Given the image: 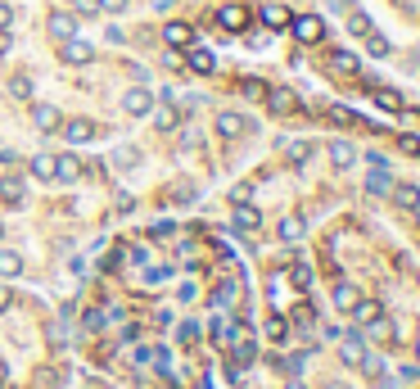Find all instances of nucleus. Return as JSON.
I'll return each mask as SVG.
<instances>
[{"label":"nucleus","instance_id":"f257e3e1","mask_svg":"<svg viewBox=\"0 0 420 389\" xmlns=\"http://www.w3.org/2000/svg\"><path fill=\"white\" fill-rule=\"evenodd\" d=\"M122 109H127L131 118H145L154 109V91H145V87H136V91H127L122 95Z\"/></svg>","mask_w":420,"mask_h":389},{"label":"nucleus","instance_id":"f03ea898","mask_svg":"<svg viewBox=\"0 0 420 389\" xmlns=\"http://www.w3.org/2000/svg\"><path fill=\"white\" fill-rule=\"evenodd\" d=\"M294 32H299V41H303V45H316L321 36H326V23H321L316 14H303L299 23H294Z\"/></svg>","mask_w":420,"mask_h":389},{"label":"nucleus","instance_id":"7ed1b4c3","mask_svg":"<svg viewBox=\"0 0 420 389\" xmlns=\"http://www.w3.org/2000/svg\"><path fill=\"white\" fill-rule=\"evenodd\" d=\"M217 23H221V32H244V28H249V9H244V5H226L217 14Z\"/></svg>","mask_w":420,"mask_h":389},{"label":"nucleus","instance_id":"20e7f679","mask_svg":"<svg viewBox=\"0 0 420 389\" xmlns=\"http://www.w3.org/2000/svg\"><path fill=\"white\" fill-rule=\"evenodd\" d=\"M339 358L348 362V367H362V358H366V339L357 335V331H353V335H343V349H339Z\"/></svg>","mask_w":420,"mask_h":389},{"label":"nucleus","instance_id":"39448f33","mask_svg":"<svg viewBox=\"0 0 420 389\" xmlns=\"http://www.w3.org/2000/svg\"><path fill=\"white\" fill-rule=\"evenodd\" d=\"M77 177H82L77 154H59V159H55V181H77Z\"/></svg>","mask_w":420,"mask_h":389},{"label":"nucleus","instance_id":"423d86ee","mask_svg":"<svg viewBox=\"0 0 420 389\" xmlns=\"http://www.w3.org/2000/svg\"><path fill=\"white\" fill-rule=\"evenodd\" d=\"M32 123L41 127V131H55L59 123H64V118H59V109H55V104H36V109H32Z\"/></svg>","mask_w":420,"mask_h":389},{"label":"nucleus","instance_id":"0eeeda50","mask_svg":"<svg viewBox=\"0 0 420 389\" xmlns=\"http://www.w3.org/2000/svg\"><path fill=\"white\" fill-rule=\"evenodd\" d=\"M217 131H221V136H244V131H249V118H240V114H217Z\"/></svg>","mask_w":420,"mask_h":389},{"label":"nucleus","instance_id":"6e6552de","mask_svg":"<svg viewBox=\"0 0 420 389\" xmlns=\"http://www.w3.org/2000/svg\"><path fill=\"white\" fill-rule=\"evenodd\" d=\"M50 36H55V41L77 36V18H72V14H50Z\"/></svg>","mask_w":420,"mask_h":389},{"label":"nucleus","instance_id":"1a4fd4ad","mask_svg":"<svg viewBox=\"0 0 420 389\" xmlns=\"http://www.w3.org/2000/svg\"><path fill=\"white\" fill-rule=\"evenodd\" d=\"M330 163H335V168H353V159H357V150H353V145L348 141H330Z\"/></svg>","mask_w":420,"mask_h":389},{"label":"nucleus","instance_id":"9d476101","mask_svg":"<svg viewBox=\"0 0 420 389\" xmlns=\"http://www.w3.org/2000/svg\"><path fill=\"white\" fill-rule=\"evenodd\" d=\"M262 23H267V28H289V9L285 5H276V0H271V5H262Z\"/></svg>","mask_w":420,"mask_h":389},{"label":"nucleus","instance_id":"9b49d317","mask_svg":"<svg viewBox=\"0 0 420 389\" xmlns=\"http://www.w3.org/2000/svg\"><path fill=\"white\" fill-rule=\"evenodd\" d=\"M64 59H68V64H91V45L77 41V36H68V41H64Z\"/></svg>","mask_w":420,"mask_h":389},{"label":"nucleus","instance_id":"f8f14e48","mask_svg":"<svg viewBox=\"0 0 420 389\" xmlns=\"http://www.w3.org/2000/svg\"><path fill=\"white\" fill-rule=\"evenodd\" d=\"M145 118H154V127H158V131H172V127H177V109H172V104H154Z\"/></svg>","mask_w":420,"mask_h":389},{"label":"nucleus","instance_id":"ddd939ff","mask_svg":"<svg viewBox=\"0 0 420 389\" xmlns=\"http://www.w3.org/2000/svg\"><path fill=\"white\" fill-rule=\"evenodd\" d=\"M236 226H240V231H253V226H262V213H258L253 204H236Z\"/></svg>","mask_w":420,"mask_h":389},{"label":"nucleus","instance_id":"4468645a","mask_svg":"<svg viewBox=\"0 0 420 389\" xmlns=\"http://www.w3.org/2000/svg\"><path fill=\"white\" fill-rule=\"evenodd\" d=\"M185 59H190V68L204 72V77H208V72H217V55H213V50H190Z\"/></svg>","mask_w":420,"mask_h":389},{"label":"nucleus","instance_id":"2eb2a0df","mask_svg":"<svg viewBox=\"0 0 420 389\" xmlns=\"http://www.w3.org/2000/svg\"><path fill=\"white\" fill-rule=\"evenodd\" d=\"M0 199H5L9 209H18V204H23V181L18 177H5V181H0Z\"/></svg>","mask_w":420,"mask_h":389},{"label":"nucleus","instance_id":"dca6fc26","mask_svg":"<svg viewBox=\"0 0 420 389\" xmlns=\"http://www.w3.org/2000/svg\"><path fill=\"white\" fill-rule=\"evenodd\" d=\"M36 181H55V154H36V159L28 163Z\"/></svg>","mask_w":420,"mask_h":389},{"label":"nucleus","instance_id":"f3484780","mask_svg":"<svg viewBox=\"0 0 420 389\" xmlns=\"http://www.w3.org/2000/svg\"><path fill=\"white\" fill-rule=\"evenodd\" d=\"M163 36H167V45H190L194 41V28H185V23H167Z\"/></svg>","mask_w":420,"mask_h":389},{"label":"nucleus","instance_id":"a211bd4d","mask_svg":"<svg viewBox=\"0 0 420 389\" xmlns=\"http://www.w3.org/2000/svg\"><path fill=\"white\" fill-rule=\"evenodd\" d=\"M357 299H362V295H357V290H353L348 281H339V285H335V308L353 312V308H357Z\"/></svg>","mask_w":420,"mask_h":389},{"label":"nucleus","instance_id":"6ab92c4d","mask_svg":"<svg viewBox=\"0 0 420 389\" xmlns=\"http://www.w3.org/2000/svg\"><path fill=\"white\" fill-rule=\"evenodd\" d=\"M375 104L385 109V114H402V95H398V91H389V87H380V91H375Z\"/></svg>","mask_w":420,"mask_h":389},{"label":"nucleus","instance_id":"aec40b11","mask_svg":"<svg viewBox=\"0 0 420 389\" xmlns=\"http://www.w3.org/2000/svg\"><path fill=\"white\" fill-rule=\"evenodd\" d=\"M64 136H68V141H91V136H95V123H86V118H72V123L64 127Z\"/></svg>","mask_w":420,"mask_h":389},{"label":"nucleus","instance_id":"412c9836","mask_svg":"<svg viewBox=\"0 0 420 389\" xmlns=\"http://www.w3.org/2000/svg\"><path fill=\"white\" fill-rule=\"evenodd\" d=\"M9 95H14V100H32V77L28 72H14V77H9Z\"/></svg>","mask_w":420,"mask_h":389},{"label":"nucleus","instance_id":"4be33fe9","mask_svg":"<svg viewBox=\"0 0 420 389\" xmlns=\"http://www.w3.org/2000/svg\"><path fill=\"white\" fill-rule=\"evenodd\" d=\"M280 240H285V245H299L303 240V217H285V222H280Z\"/></svg>","mask_w":420,"mask_h":389},{"label":"nucleus","instance_id":"5701e85b","mask_svg":"<svg viewBox=\"0 0 420 389\" xmlns=\"http://www.w3.org/2000/svg\"><path fill=\"white\" fill-rule=\"evenodd\" d=\"M236 299H240V281H226V285H217V295H213V303H217V308H231Z\"/></svg>","mask_w":420,"mask_h":389},{"label":"nucleus","instance_id":"b1692460","mask_svg":"<svg viewBox=\"0 0 420 389\" xmlns=\"http://www.w3.org/2000/svg\"><path fill=\"white\" fill-rule=\"evenodd\" d=\"M23 272V258L14 249H0V276H18Z\"/></svg>","mask_w":420,"mask_h":389},{"label":"nucleus","instance_id":"393cba45","mask_svg":"<svg viewBox=\"0 0 420 389\" xmlns=\"http://www.w3.org/2000/svg\"><path fill=\"white\" fill-rule=\"evenodd\" d=\"M262 331H267V339H271V344H280V339L289 335V322H285V317H267V326H262Z\"/></svg>","mask_w":420,"mask_h":389},{"label":"nucleus","instance_id":"a878e982","mask_svg":"<svg viewBox=\"0 0 420 389\" xmlns=\"http://www.w3.org/2000/svg\"><path fill=\"white\" fill-rule=\"evenodd\" d=\"M366 50L375 55V59H385V55L393 50V45H389V36H380V32H366Z\"/></svg>","mask_w":420,"mask_h":389},{"label":"nucleus","instance_id":"bb28decb","mask_svg":"<svg viewBox=\"0 0 420 389\" xmlns=\"http://www.w3.org/2000/svg\"><path fill=\"white\" fill-rule=\"evenodd\" d=\"M271 114H294V91H271Z\"/></svg>","mask_w":420,"mask_h":389},{"label":"nucleus","instance_id":"cd10ccee","mask_svg":"<svg viewBox=\"0 0 420 389\" xmlns=\"http://www.w3.org/2000/svg\"><path fill=\"white\" fill-rule=\"evenodd\" d=\"M366 190L370 194H389V172H385V168H375V172L366 177Z\"/></svg>","mask_w":420,"mask_h":389},{"label":"nucleus","instance_id":"c85d7f7f","mask_svg":"<svg viewBox=\"0 0 420 389\" xmlns=\"http://www.w3.org/2000/svg\"><path fill=\"white\" fill-rule=\"evenodd\" d=\"M366 326H370V335H375V339H393V322L385 317V312H380V317H370Z\"/></svg>","mask_w":420,"mask_h":389},{"label":"nucleus","instance_id":"c756f323","mask_svg":"<svg viewBox=\"0 0 420 389\" xmlns=\"http://www.w3.org/2000/svg\"><path fill=\"white\" fill-rule=\"evenodd\" d=\"M335 68H339V72H357L362 64H357V55H353V50H335Z\"/></svg>","mask_w":420,"mask_h":389},{"label":"nucleus","instance_id":"7c9ffc66","mask_svg":"<svg viewBox=\"0 0 420 389\" xmlns=\"http://www.w3.org/2000/svg\"><path fill=\"white\" fill-rule=\"evenodd\" d=\"M393 199H398L402 209H411V204H420V190L416 186H398V190H393Z\"/></svg>","mask_w":420,"mask_h":389},{"label":"nucleus","instance_id":"2f4dec72","mask_svg":"<svg viewBox=\"0 0 420 389\" xmlns=\"http://www.w3.org/2000/svg\"><path fill=\"white\" fill-rule=\"evenodd\" d=\"M289 281L299 285V290H307V285H312V267H303V263H299V267H289Z\"/></svg>","mask_w":420,"mask_h":389},{"label":"nucleus","instance_id":"473e14b6","mask_svg":"<svg viewBox=\"0 0 420 389\" xmlns=\"http://www.w3.org/2000/svg\"><path fill=\"white\" fill-rule=\"evenodd\" d=\"M353 312H357V322L366 326L370 317H380V303H366V299H357V308H353Z\"/></svg>","mask_w":420,"mask_h":389},{"label":"nucleus","instance_id":"72a5a7b5","mask_svg":"<svg viewBox=\"0 0 420 389\" xmlns=\"http://www.w3.org/2000/svg\"><path fill=\"white\" fill-rule=\"evenodd\" d=\"M177 339H181V344H194V339H199V322H181L177 326Z\"/></svg>","mask_w":420,"mask_h":389},{"label":"nucleus","instance_id":"f704fd0d","mask_svg":"<svg viewBox=\"0 0 420 389\" xmlns=\"http://www.w3.org/2000/svg\"><path fill=\"white\" fill-rule=\"evenodd\" d=\"M348 32H357V36H366V32H370V18L362 14V9H353V18H348Z\"/></svg>","mask_w":420,"mask_h":389},{"label":"nucleus","instance_id":"c9c22d12","mask_svg":"<svg viewBox=\"0 0 420 389\" xmlns=\"http://www.w3.org/2000/svg\"><path fill=\"white\" fill-rule=\"evenodd\" d=\"M289 159H294V163H307V159H312V145H307V141H294V145H289Z\"/></svg>","mask_w":420,"mask_h":389},{"label":"nucleus","instance_id":"e433bc0d","mask_svg":"<svg viewBox=\"0 0 420 389\" xmlns=\"http://www.w3.org/2000/svg\"><path fill=\"white\" fill-rule=\"evenodd\" d=\"M72 9H77L82 18H91V14H100V0H72Z\"/></svg>","mask_w":420,"mask_h":389},{"label":"nucleus","instance_id":"4c0bfd02","mask_svg":"<svg viewBox=\"0 0 420 389\" xmlns=\"http://www.w3.org/2000/svg\"><path fill=\"white\" fill-rule=\"evenodd\" d=\"M249 199H253V186H244V181L231 186V204H249Z\"/></svg>","mask_w":420,"mask_h":389},{"label":"nucleus","instance_id":"58836bf2","mask_svg":"<svg viewBox=\"0 0 420 389\" xmlns=\"http://www.w3.org/2000/svg\"><path fill=\"white\" fill-rule=\"evenodd\" d=\"M167 276H172V267H150V272H145V281H150V285H163Z\"/></svg>","mask_w":420,"mask_h":389},{"label":"nucleus","instance_id":"ea45409f","mask_svg":"<svg viewBox=\"0 0 420 389\" xmlns=\"http://www.w3.org/2000/svg\"><path fill=\"white\" fill-rule=\"evenodd\" d=\"M330 118H335V123H357V114H353V109H343V104L330 109Z\"/></svg>","mask_w":420,"mask_h":389},{"label":"nucleus","instance_id":"a19ab883","mask_svg":"<svg viewBox=\"0 0 420 389\" xmlns=\"http://www.w3.org/2000/svg\"><path fill=\"white\" fill-rule=\"evenodd\" d=\"M82 322H86V331H100V326H104V312H86Z\"/></svg>","mask_w":420,"mask_h":389},{"label":"nucleus","instance_id":"79ce46f5","mask_svg":"<svg viewBox=\"0 0 420 389\" xmlns=\"http://www.w3.org/2000/svg\"><path fill=\"white\" fill-rule=\"evenodd\" d=\"M402 150L407 154H420V136H402Z\"/></svg>","mask_w":420,"mask_h":389},{"label":"nucleus","instance_id":"37998d69","mask_svg":"<svg viewBox=\"0 0 420 389\" xmlns=\"http://www.w3.org/2000/svg\"><path fill=\"white\" fill-rule=\"evenodd\" d=\"M9 23H14V18H9V9H5V5H0V32H5V28H9Z\"/></svg>","mask_w":420,"mask_h":389},{"label":"nucleus","instance_id":"c03bdc74","mask_svg":"<svg viewBox=\"0 0 420 389\" xmlns=\"http://www.w3.org/2000/svg\"><path fill=\"white\" fill-rule=\"evenodd\" d=\"M127 0H100V9H122Z\"/></svg>","mask_w":420,"mask_h":389},{"label":"nucleus","instance_id":"a18cd8bd","mask_svg":"<svg viewBox=\"0 0 420 389\" xmlns=\"http://www.w3.org/2000/svg\"><path fill=\"white\" fill-rule=\"evenodd\" d=\"M172 5H177V0H154V9H172Z\"/></svg>","mask_w":420,"mask_h":389},{"label":"nucleus","instance_id":"49530a36","mask_svg":"<svg viewBox=\"0 0 420 389\" xmlns=\"http://www.w3.org/2000/svg\"><path fill=\"white\" fill-rule=\"evenodd\" d=\"M5 303H9V290H5V285H0V308H5Z\"/></svg>","mask_w":420,"mask_h":389},{"label":"nucleus","instance_id":"de8ad7c7","mask_svg":"<svg viewBox=\"0 0 420 389\" xmlns=\"http://www.w3.org/2000/svg\"><path fill=\"white\" fill-rule=\"evenodd\" d=\"M411 213H416V222H420V204H411Z\"/></svg>","mask_w":420,"mask_h":389},{"label":"nucleus","instance_id":"09e8293b","mask_svg":"<svg viewBox=\"0 0 420 389\" xmlns=\"http://www.w3.org/2000/svg\"><path fill=\"white\" fill-rule=\"evenodd\" d=\"M285 389H303V385H299V380H294V385H285Z\"/></svg>","mask_w":420,"mask_h":389},{"label":"nucleus","instance_id":"8fccbe9b","mask_svg":"<svg viewBox=\"0 0 420 389\" xmlns=\"http://www.w3.org/2000/svg\"><path fill=\"white\" fill-rule=\"evenodd\" d=\"M0 380H5V362H0Z\"/></svg>","mask_w":420,"mask_h":389},{"label":"nucleus","instance_id":"3c124183","mask_svg":"<svg viewBox=\"0 0 420 389\" xmlns=\"http://www.w3.org/2000/svg\"><path fill=\"white\" fill-rule=\"evenodd\" d=\"M416 358H420V339H416Z\"/></svg>","mask_w":420,"mask_h":389},{"label":"nucleus","instance_id":"603ef678","mask_svg":"<svg viewBox=\"0 0 420 389\" xmlns=\"http://www.w3.org/2000/svg\"><path fill=\"white\" fill-rule=\"evenodd\" d=\"M0 236H5V226H0Z\"/></svg>","mask_w":420,"mask_h":389}]
</instances>
